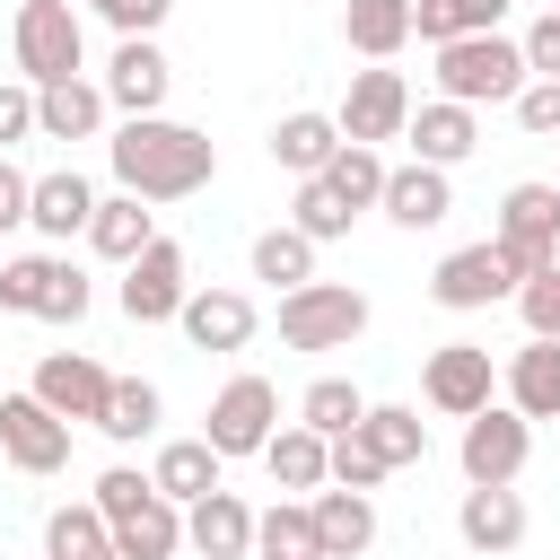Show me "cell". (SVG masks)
Instances as JSON below:
<instances>
[{
    "label": "cell",
    "instance_id": "cell-1",
    "mask_svg": "<svg viewBox=\"0 0 560 560\" xmlns=\"http://www.w3.org/2000/svg\"><path fill=\"white\" fill-rule=\"evenodd\" d=\"M105 158H114V184L140 192V201H192V192L219 175L210 131L166 122V114H122V131L105 140Z\"/></svg>",
    "mask_w": 560,
    "mask_h": 560
},
{
    "label": "cell",
    "instance_id": "cell-2",
    "mask_svg": "<svg viewBox=\"0 0 560 560\" xmlns=\"http://www.w3.org/2000/svg\"><path fill=\"white\" fill-rule=\"evenodd\" d=\"M429 52H438V96H455V105H472V114H481V105H508V96L534 79V70H525V52H516L499 26H490V35L429 44Z\"/></svg>",
    "mask_w": 560,
    "mask_h": 560
},
{
    "label": "cell",
    "instance_id": "cell-3",
    "mask_svg": "<svg viewBox=\"0 0 560 560\" xmlns=\"http://www.w3.org/2000/svg\"><path fill=\"white\" fill-rule=\"evenodd\" d=\"M9 52H18L26 88H52V79H79V61H88V26H79L70 0H18V18H9Z\"/></svg>",
    "mask_w": 560,
    "mask_h": 560
},
{
    "label": "cell",
    "instance_id": "cell-4",
    "mask_svg": "<svg viewBox=\"0 0 560 560\" xmlns=\"http://www.w3.org/2000/svg\"><path fill=\"white\" fill-rule=\"evenodd\" d=\"M368 332V298L350 280H298L280 289V341L289 350H350Z\"/></svg>",
    "mask_w": 560,
    "mask_h": 560
},
{
    "label": "cell",
    "instance_id": "cell-5",
    "mask_svg": "<svg viewBox=\"0 0 560 560\" xmlns=\"http://www.w3.org/2000/svg\"><path fill=\"white\" fill-rule=\"evenodd\" d=\"M516 262H508V245L499 236H481V245H455L438 271H429V298L446 306V315H481V306H499V298H516Z\"/></svg>",
    "mask_w": 560,
    "mask_h": 560
},
{
    "label": "cell",
    "instance_id": "cell-6",
    "mask_svg": "<svg viewBox=\"0 0 560 560\" xmlns=\"http://www.w3.org/2000/svg\"><path fill=\"white\" fill-rule=\"evenodd\" d=\"M280 429V385L271 376H228L219 385V402H210V420H201V438L219 446V464H236V455H262V438Z\"/></svg>",
    "mask_w": 560,
    "mask_h": 560
},
{
    "label": "cell",
    "instance_id": "cell-7",
    "mask_svg": "<svg viewBox=\"0 0 560 560\" xmlns=\"http://www.w3.org/2000/svg\"><path fill=\"white\" fill-rule=\"evenodd\" d=\"M184 289H192V262H184L175 236H149V245L122 262V315H131V324H175Z\"/></svg>",
    "mask_w": 560,
    "mask_h": 560
},
{
    "label": "cell",
    "instance_id": "cell-8",
    "mask_svg": "<svg viewBox=\"0 0 560 560\" xmlns=\"http://www.w3.org/2000/svg\"><path fill=\"white\" fill-rule=\"evenodd\" d=\"M525 455H534V420H525V411L481 402V411L464 420V446H455L464 481H516V472H525Z\"/></svg>",
    "mask_w": 560,
    "mask_h": 560
},
{
    "label": "cell",
    "instance_id": "cell-9",
    "mask_svg": "<svg viewBox=\"0 0 560 560\" xmlns=\"http://www.w3.org/2000/svg\"><path fill=\"white\" fill-rule=\"evenodd\" d=\"M341 140H402V122H411V79L402 70H385V61H368V70H350V96H341Z\"/></svg>",
    "mask_w": 560,
    "mask_h": 560
},
{
    "label": "cell",
    "instance_id": "cell-10",
    "mask_svg": "<svg viewBox=\"0 0 560 560\" xmlns=\"http://www.w3.org/2000/svg\"><path fill=\"white\" fill-rule=\"evenodd\" d=\"M499 245H508L516 271L560 262V184H508V201H499Z\"/></svg>",
    "mask_w": 560,
    "mask_h": 560
},
{
    "label": "cell",
    "instance_id": "cell-11",
    "mask_svg": "<svg viewBox=\"0 0 560 560\" xmlns=\"http://www.w3.org/2000/svg\"><path fill=\"white\" fill-rule=\"evenodd\" d=\"M0 455H9L18 472L52 481V472L70 464V420H61V411H44L35 394H0Z\"/></svg>",
    "mask_w": 560,
    "mask_h": 560
},
{
    "label": "cell",
    "instance_id": "cell-12",
    "mask_svg": "<svg viewBox=\"0 0 560 560\" xmlns=\"http://www.w3.org/2000/svg\"><path fill=\"white\" fill-rule=\"evenodd\" d=\"M420 394H429L446 420H472V411L499 394V368H490V350H481V341H438V350H429V368H420Z\"/></svg>",
    "mask_w": 560,
    "mask_h": 560
},
{
    "label": "cell",
    "instance_id": "cell-13",
    "mask_svg": "<svg viewBox=\"0 0 560 560\" xmlns=\"http://www.w3.org/2000/svg\"><path fill=\"white\" fill-rule=\"evenodd\" d=\"M96 88H105V105H122V114H166V88H175V61L158 52V35H122Z\"/></svg>",
    "mask_w": 560,
    "mask_h": 560
},
{
    "label": "cell",
    "instance_id": "cell-14",
    "mask_svg": "<svg viewBox=\"0 0 560 560\" xmlns=\"http://www.w3.org/2000/svg\"><path fill=\"white\" fill-rule=\"evenodd\" d=\"M105 385H114V368H96L88 350H52V359L35 368V385H26V394H35L44 411H61L70 429H79V420L96 429V411H105Z\"/></svg>",
    "mask_w": 560,
    "mask_h": 560
},
{
    "label": "cell",
    "instance_id": "cell-15",
    "mask_svg": "<svg viewBox=\"0 0 560 560\" xmlns=\"http://www.w3.org/2000/svg\"><path fill=\"white\" fill-rule=\"evenodd\" d=\"M402 140H411V158H420V166H446V175H455V166L481 149V114H472V105H455V96H429V105H411Z\"/></svg>",
    "mask_w": 560,
    "mask_h": 560
},
{
    "label": "cell",
    "instance_id": "cell-16",
    "mask_svg": "<svg viewBox=\"0 0 560 560\" xmlns=\"http://www.w3.org/2000/svg\"><path fill=\"white\" fill-rule=\"evenodd\" d=\"M175 332H184L192 350H245V341H254V298H245V289H184Z\"/></svg>",
    "mask_w": 560,
    "mask_h": 560
},
{
    "label": "cell",
    "instance_id": "cell-17",
    "mask_svg": "<svg viewBox=\"0 0 560 560\" xmlns=\"http://www.w3.org/2000/svg\"><path fill=\"white\" fill-rule=\"evenodd\" d=\"M306 516H315V560H359V551L376 542V499H368V490L324 481V490L306 499Z\"/></svg>",
    "mask_w": 560,
    "mask_h": 560
},
{
    "label": "cell",
    "instance_id": "cell-18",
    "mask_svg": "<svg viewBox=\"0 0 560 560\" xmlns=\"http://www.w3.org/2000/svg\"><path fill=\"white\" fill-rule=\"evenodd\" d=\"M88 210H96V184H88L79 166H52V175H35V184H26V228H35V236H52V245L88 236Z\"/></svg>",
    "mask_w": 560,
    "mask_h": 560
},
{
    "label": "cell",
    "instance_id": "cell-19",
    "mask_svg": "<svg viewBox=\"0 0 560 560\" xmlns=\"http://www.w3.org/2000/svg\"><path fill=\"white\" fill-rule=\"evenodd\" d=\"M455 534H464V551H516V542H525V499H516V481H472L464 508H455Z\"/></svg>",
    "mask_w": 560,
    "mask_h": 560
},
{
    "label": "cell",
    "instance_id": "cell-20",
    "mask_svg": "<svg viewBox=\"0 0 560 560\" xmlns=\"http://www.w3.org/2000/svg\"><path fill=\"white\" fill-rule=\"evenodd\" d=\"M184 551H201V560H245V551H254V508L219 481L210 499L184 508Z\"/></svg>",
    "mask_w": 560,
    "mask_h": 560
},
{
    "label": "cell",
    "instance_id": "cell-21",
    "mask_svg": "<svg viewBox=\"0 0 560 560\" xmlns=\"http://www.w3.org/2000/svg\"><path fill=\"white\" fill-rule=\"evenodd\" d=\"M376 210H385L394 228H411V236H420V228H438V219L455 210V184H446V166H420V158H411V166H385Z\"/></svg>",
    "mask_w": 560,
    "mask_h": 560
},
{
    "label": "cell",
    "instance_id": "cell-22",
    "mask_svg": "<svg viewBox=\"0 0 560 560\" xmlns=\"http://www.w3.org/2000/svg\"><path fill=\"white\" fill-rule=\"evenodd\" d=\"M105 88L96 79H52V88H35V140H96L105 131Z\"/></svg>",
    "mask_w": 560,
    "mask_h": 560
},
{
    "label": "cell",
    "instance_id": "cell-23",
    "mask_svg": "<svg viewBox=\"0 0 560 560\" xmlns=\"http://www.w3.org/2000/svg\"><path fill=\"white\" fill-rule=\"evenodd\" d=\"M508 411H525V420H560V341H542V332H525V350H508Z\"/></svg>",
    "mask_w": 560,
    "mask_h": 560
},
{
    "label": "cell",
    "instance_id": "cell-24",
    "mask_svg": "<svg viewBox=\"0 0 560 560\" xmlns=\"http://www.w3.org/2000/svg\"><path fill=\"white\" fill-rule=\"evenodd\" d=\"M219 446L210 438H166L158 446V464H149V481H158V499H175V508H192V499H210L219 490Z\"/></svg>",
    "mask_w": 560,
    "mask_h": 560
},
{
    "label": "cell",
    "instance_id": "cell-25",
    "mask_svg": "<svg viewBox=\"0 0 560 560\" xmlns=\"http://www.w3.org/2000/svg\"><path fill=\"white\" fill-rule=\"evenodd\" d=\"M149 236H158V210H149L140 192H96V210H88V245H96L105 262H131Z\"/></svg>",
    "mask_w": 560,
    "mask_h": 560
},
{
    "label": "cell",
    "instance_id": "cell-26",
    "mask_svg": "<svg viewBox=\"0 0 560 560\" xmlns=\"http://www.w3.org/2000/svg\"><path fill=\"white\" fill-rule=\"evenodd\" d=\"M341 44L359 61H394L411 44V0H341Z\"/></svg>",
    "mask_w": 560,
    "mask_h": 560
},
{
    "label": "cell",
    "instance_id": "cell-27",
    "mask_svg": "<svg viewBox=\"0 0 560 560\" xmlns=\"http://www.w3.org/2000/svg\"><path fill=\"white\" fill-rule=\"evenodd\" d=\"M332 149H341V122L332 114H280L271 122V166H289V175H324Z\"/></svg>",
    "mask_w": 560,
    "mask_h": 560
},
{
    "label": "cell",
    "instance_id": "cell-28",
    "mask_svg": "<svg viewBox=\"0 0 560 560\" xmlns=\"http://www.w3.org/2000/svg\"><path fill=\"white\" fill-rule=\"evenodd\" d=\"M359 438H368L394 472H402V464H429V420H420L411 402H368V411H359Z\"/></svg>",
    "mask_w": 560,
    "mask_h": 560
},
{
    "label": "cell",
    "instance_id": "cell-29",
    "mask_svg": "<svg viewBox=\"0 0 560 560\" xmlns=\"http://www.w3.org/2000/svg\"><path fill=\"white\" fill-rule=\"evenodd\" d=\"M262 472H271L280 490H324V438H315L306 420L271 429V438H262Z\"/></svg>",
    "mask_w": 560,
    "mask_h": 560
},
{
    "label": "cell",
    "instance_id": "cell-30",
    "mask_svg": "<svg viewBox=\"0 0 560 560\" xmlns=\"http://www.w3.org/2000/svg\"><path fill=\"white\" fill-rule=\"evenodd\" d=\"M105 542H114V525L96 516V499H70L44 516V560H105Z\"/></svg>",
    "mask_w": 560,
    "mask_h": 560
},
{
    "label": "cell",
    "instance_id": "cell-31",
    "mask_svg": "<svg viewBox=\"0 0 560 560\" xmlns=\"http://www.w3.org/2000/svg\"><path fill=\"white\" fill-rule=\"evenodd\" d=\"M508 18V0H411V35L420 44H455V35H490Z\"/></svg>",
    "mask_w": 560,
    "mask_h": 560
},
{
    "label": "cell",
    "instance_id": "cell-32",
    "mask_svg": "<svg viewBox=\"0 0 560 560\" xmlns=\"http://www.w3.org/2000/svg\"><path fill=\"white\" fill-rule=\"evenodd\" d=\"M158 411H166V402H158V385H149V376H114V385H105L96 429H105L114 446H131V438H149V429H158Z\"/></svg>",
    "mask_w": 560,
    "mask_h": 560
},
{
    "label": "cell",
    "instance_id": "cell-33",
    "mask_svg": "<svg viewBox=\"0 0 560 560\" xmlns=\"http://www.w3.org/2000/svg\"><path fill=\"white\" fill-rule=\"evenodd\" d=\"M114 551H131V560H175V551H184V508H175V499H149L140 516L114 525Z\"/></svg>",
    "mask_w": 560,
    "mask_h": 560
},
{
    "label": "cell",
    "instance_id": "cell-34",
    "mask_svg": "<svg viewBox=\"0 0 560 560\" xmlns=\"http://www.w3.org/2000/svg\"><path fill=\"white\" fill-rule=\"evenodd\" d=\"M254 280H271V289L315 280V236H298L289 219H280V228H262V236H254Z\"/></svg>",
    "mask_w": 560,
    "mask_h": 560
},
{
    "label": "cell",
    "instance_id": "cell-35",
    "mask_svg": "<svg viewBox=\"0 0 560 560\" xmlns=\"http://www.w3.org/2000/svg\"><path fill=\"white\" fill-rule=\"evenodd\" d=\"M350 219H359V210H350V201H341L324 175H298V201H289V228H298V236L332 245V236H350Z\"/></svg>",
    "mask_w": 560,
    "mask_h": 560
},
{
    "label": "cell",
    "instance_id": "cell-36",
    "mask_svg": "<svg viewBox=\"0 0 560 560\" xmlns=\"http://www.w3.org/2000/svg\"><path fill=\"white\" fill-rule=\"evenodd\" d=\"M359 411H368V394H359L350 376H315V385L298 394V420H306L315 438H341V429H359Z\"/></svg>",
    "mask_w": 560,
    "mask_h": 560
},
{
    "label": "cell",
    "instance_id": "cell-37",
    "mask_svg": "<svg viewBox=\"0 0 560 560\" xmlns=\"http://www.w3.org/2000/svg\"><path fill=\"white\" fill-rule=\"evenodd\" d=\"M52 280H61V254H0V306L9 315H44Z\"/></svg>",
    "mask_w": 560,
    "mask_h": 560
},
{
    "label": "cell",
    "instance_id": "cell-38",
    "mask_svg": "<svg viewBox=\"0 0 560 560\" xmlns=\"http://www.w3.org/2000/svg\"><path fill=\"white\" fill-rule=\"evenodd\" d=\"M324 184H332L350 210H376V192H385V158H376L368 140H341V149H332V166H324Z\"/></svg>",
    "mask_w": 560,
    "mask_h": 560
},
{
    "label": "cell",
    "instance_id": "cell-39",
    "mask_svg": "<svg viewBox=\"0 0 560 560\" xmlns=\"http://www.w3.org/2000/svg\"><path fill=\"white\" fill-rule=\"evenodd\" d=\"M254 551H262V560H306V551H315V516H306V499L262 508V516H254Z\"/></svg>",
    "mask_w": 560,
    "mask_h": 560
},
{
    "label": "cell",
    "instance_id": "cell-40",
    "mask_svg": "<svg viewBox=\"0 0 560 560\" xmlns=\"http://www.w3.org/2000/svg\"><path fill=\"white\" fill-rule=\"evenodd\" d=\"M394 464L359 438V429H341V438H324V481H341V490H376Z\"/></svg>",
    "mask_w": 560,
    "mask_h": 560
},
{
    "label": "cell",
    "instance_id": "cell-41",
    "mask_svg": "<svg viewBox=\"0 0 560 560\" xmlns=\"http://www.w3.org/2000/svg\"><path fill=\"white\" fill-rule=\"evenodd\" d=\"M88 499H96V516H105V525H122V516H140V508H149V499H158V481H149V472H140V464H105V472H96V490H88Z\"/></svg>",
    "mask_w": 560,
    "mask_h": 560
},
{
    "label": "cell",
    "instance_id": "cell-42",
    "mask_svg": "<svg viewBox=\"0 0 560 560\" xmlns=\"http://www.w3.org/2000/svg\"><path fill=\"white\" fill-rule=\"evenodd\" d=\"M516 315H525V332L560 341V262H542V271L516 280Z\"/></svg>",
    "mask_w": 560,
    "mask_h": 560
},
{
    "label": "cell",
    "instance_id": "cell-43",
    "mask_svg": "<svg viewBox=\"0 0 560 560\" xmlns=\"http://www.w3.org/2000/svg\"><path fill=\"white\" fill-rule=\"evenodd\" d=\"M508 105H516V131H534V140H551V131H560V79H525Z\"/></svg>",
    "mask_w": 560,
    "mask_h": 560
},
{
    "label": "cell",
    "instance_id": "cell-44",
    "mask_svg": "<svg viewBox=\"0 0 560 560\" xmlns=\"http://www.w3.org/2000/svg\"><path fill=\"white\" fill-rule=\"evenodd\" d=\"M516 52H525V70H534V79H560V9H542V18L516 35Z\"/></svg>",
    "mask_w": 560,
    "mask_h": 560
},
{
    "label": "cell",
    "instance_id": "cell-45",
    "mask_svg": "<svg viewBox=\"0 0 560 560\" xmlns=\"http://www.w3.org/2000/svg\"><path fill=\"white\" fill-rule=\"evenodd\" d=\"M88 9H96V18L114 26V35H158L175 0H88Z\"/></svg>",
    "mask_w": 560,
    "mask_h": 560
},
{
    "label": "cell",
    "instance_id": "cell-46",
    "mask_svg": "<svg viewBox=\"0 0 560 560\" xmlns=\"http://www.w3.org/2000/svg\"><path fill=\"white\" fill-rule=\"evenodd\" d=\"M88 298H96V289H88V271L61 254V280H52V298H44V324H79V315H88Z\"/></svg>",
    "mask_w": 560,
    "mask_h": 560
},
{
    "label": "cell",
    "instance_id": "cell-47",
    "mask_svg": "<svg viewBox=\"0 0 560 560\" xmlns=\"http://www.w3.org/2000/svg\"><path fill=\"white\" fill-rule=\"evenodd\" d=\"M18 140H35V88H26V79L0 88V158H9Z\"/></svg>",
    "mask_w": 560,
    "mask_h": 560
},
{
    "label": "cell",
    "instance_id": "cell-48",
    "mask_svg": "<svg viewBox=\"0 0 560 560\" xmlns=\"http://www.w3.org/2000/svg\"><path fill=\"white\" fill-rule=\"evenodd\" d=\"M26 184H35V175H18V166L0 158V228H26Z\"/></svg>",
    "mask_w": 560,
    "mask_h": 560
},
{
    "label": "cell",
    "instance_id": "cell-49",
    "mask_svg": "<svg viewBox=\"0 0 560 560\" xmlns=\"http://www.w3.org/2000/svg\"><path fill=\"white\" fill-rule=\"evenodd\" d=\"M105 560H131V551H114V542H105Z\"/></svg>",
    "mask_w": 560,
    "mask_h": 560
},
{
    "label": "cell",
    "instance_id": "cell-50",
    "mask_svg": "<svg viewBox=\"0 0 560 560\" xmlns=\"http://www.w3.org/2000/svg\"><path fill=\"white\" fill-rule=\"evenodd\" d=\"M472 560H508V551H472Z\"/></svg>",
    "mask_w": 560,
    "mask_h": 560
},
{
    "label": "cell",
    "instance_id": "cell-51",
    "mask_svg": "<svg viewBox=\"0 0 560 560\" xmlns=\"http://www.w3.org/2000/svg\"><path fill=\"white\" fill-rule=\"evenodd\" d=\"M306 560H315V551H306Z\"/></svg>",
    "mask_w": 560,
    "mask_h": 560
},
{
    "label": "cell",
    "instance_id": "cell-52",
    "mask_svg": "<svg viewBox=\"0 0 560 560\" xmlns=\"http://www.w3.org/2000/svg\"><path fill=\"white\" fill-rule=\"evenodd\" d=\"M192 560H201V551H192Z\"/></svg>",
    "mask_w": 560,
    "mask_h": 560
},
{
    "label": "cell",
    "instance_id": "cell-53",
    "mask_svg": "<svg viewBox=\"0 0 560 560\" xmlns=\"http://www.w3.org/2000/svg\"><path fill=\"white\" fill-rule=\"evenodd\" d=\"M551 9H560V0H551Z\"/></svg>",
    "mask_w": 560,
    "mask_h": 560
}]
</instances>
